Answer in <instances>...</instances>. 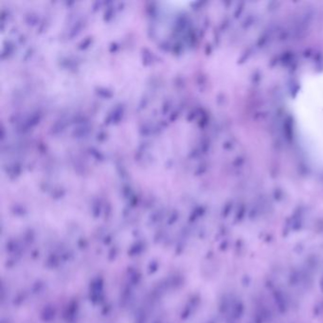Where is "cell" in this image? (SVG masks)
I'll list each match as a JSON object with an SVG mask.
<instances>
[{
  "label": "cell",
  "instance_id": "obj_1",
  "mask_svg": "<svg viewBox=\"0 0 323 323\" xmlns=\"http://www.w3.org/2000/svg\"><path fill=\"white\" fill-rule=\"evenodd\" d=\"M289 109L302 153L312 166L323 171V67L301 77Z\"/></svg>",
  "mask_w": 323,
  "mask_h": 323
}]
</instances>
